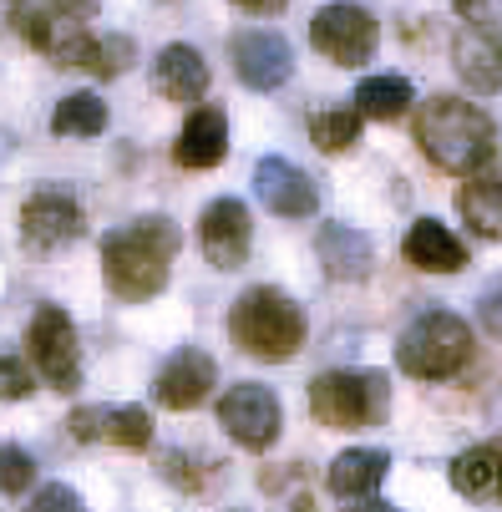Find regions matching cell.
I'll return each instance as SVG.
<instances>
[{"label":"cell","instance_id":"1","mask_svg":"<svg viewBox=\"0 0 502 512\" xmlns=\"http://www.w3.org/2000/svg\"><path fill=\"white\" fill-rule=\"evenodd\" d=\"M183 249V234L173 218L153 213V218H132V224L112 229L102 239V274H107V289L127 305H142L168 289V274H173V259Z\"/></svg>","mask_w":502,"mask_h":512},{"label":"cell","instance_id":"2","mask_svg":"<svg viewBox=\"0 0 502 512\" xmlns=\"http://www.w3.org/2000/svg\"><path fill=\"white\" fill-rule=\"evenodd\" d=\"M416 142L442 173L472 178L497 153V127H492V117L477 102L432 97V102H421V112H416Z\"/></svg>","mask_w":502,"mask_h":512},{"label":"cell","instance_id":"3","mask_svg":"<svg viewBox=\"0 0 502 512\" xmlns=\"http://www.w3.org/2000/svg\"><path fill=\"white\" fill-rule=\"evenodd\" d=\"M16 36H26V46H36L41 56H51L56 66H82L92 77H122L127 61L137 56L127 36H92L82 21H66L61 11H36L26 0H11L6 6Z\"/></svg>","mask_w":502,"mask_h":512},{"label":"cell","instance_id":"4","mask_svg":"<svg viewBox=\"0 0 502 512\" xmlns=\"http://www.w3.org/2000/svg\"><path fill=\"white\" fill-rule=\"evenodd\" d=\"M229 335L254 360H295V350L305 345V315L284 289L254 284L229 310Z\"/></svg>","mask_w":502,"mask_h":512},{"label":"cell","instance_id":"5","mask_svg":"<svg viewBox=\"0 0 502 512\" xmlns=\"http://www.w3.org/2000/svg\"><path fill=\"white\" fill-rule=\"evenodd\" d=\"M305 406L325 431H371L391 416V381L386 371H325L310 381Z\"/></svg>","mask_w":502,"mask_h":512},{"label":"cell","instance_id":"6","mask_svg":"<svg viewBox=\"0 0 502 512\" xmlns=\"http://www.w3.org/2000/svg\"><path fill=\"white\" fill-rule=\"evenodd\" d=\"M472 360V325L457 320L452 310H421L401 340H396V365L411 381H452Z\"/></svg>","mask_w":502,"mask_h":512},{"label":"cell","instance_id":"7","mask_svg":"<svg viewBox=\"0 0 502 512\" xmlns=\"http://www.w3.org/2000/svg\"><path fill=\"white\" fill-rule=\"evenodd\" d=\"M26 350L36 360V371L46 376V386L56 391H77L82 386V345H77V325L61 305H41L26 325Z\"/></svg>","mask_w":502,"mask_h":512},{"label":"cell","instance_id":"8","mask_svg":"<svg viewBox=\"0 0 502 512\" xmlns=\"http://www.w3.org/2000/svg\"><path fill=\"white\" fill-rule=\"evenodd\" d=\"M376 41H381L376 16L366 6H350V0H330L310 21V46L335 66H366L376 56Z\"/></svg>","mask_w":502,"mask_h":512},{"label":"cell","instance_id":"9","mask_svg":"<svg viewBox=\"0 0 502 512\" xmlns=\"http://www.w3.org/2000/svg\"><path fill=\"white\" fill-rule=\"evenodd\" d=\"M219 426L234 436L244 452H269L279 442V426H284V406L269 386L259 381H239L219 396Z\"/></svg>","mask_w":502,"mask_h":512},{"label":"cell","instance_id":"10","mask_svg":"<svg viewBox=\"0 0 502 512\" xmlns=\"http://www.w3.org/2000/svg\"><path fill=\"white\" fill-rule=\"evenodd\" d=\"M229 61H234L239 82H244L249 92H274V87H284V82L295 77V51H290V41H284L279 31H269V26L239 31V36L229 41Z\"/></svg>","mask_w":502,"mask_h":512},{"label":"cell","instance_id":"11","mask_svg":"<svg viewBox=\"0 0 502 512\" xmlns=\"http://www.w3.org/2000/svg\"><path fill=\"white\" fill-rule=\"evenodd\" d=\"M249 244H254V224H249V208L239 198H213L198 213V249L213 269H224V274L244 269Z\"/></svg>","mask_w":502,"mask_h":512},{"label":"cell","instance_id":"12","mask_svg":"<svg viewBox=\"0 0 502 512\" xmlns=\"http://www.w3.org/2000/svg\"><path fill=\"white\" fill-rule=\"evenodd\" d=\"M66 431L77 442L97 447H122V452H148L153 447V416L142 406H77L66 416Z\"/></svg>","mask_w":502,"mask_h":512},{"label":"cell","instance_id":"13","mask_svg":"<svg viewBox=\"0 0 502 512\" xmlns=\"http://www.w3.org/2000/svg\"><path fill=\"white\" fill-rule=\"evenodd\" d=\"M452 66H457L462 87H472L477 97L502 92V26L492 16L487 21H467L452 36Z\"/></svg>","mask_w":502,"mask_h":512},{"label":"cell","instance_id":"14","mask_svg":"<svg viewBox=\"0 0 502 512\" xmlns=\"http://www.w3.org/2000/svg\"><path fill=\"white\" fill-rule=\"evenodd\" d=\"M82 203L61 193V188H41L21 203V239L31 249H61L71 239H82Z\"/></svg>","mask_w":502,"mask_h":512},{"label":"cell","instance_id":"15","mask_svg":"<svg viewBox=\"0 0 502 512\" xmlns=\"http://www.w3.org/2000/svg\"><path fill=\"white\" fill-rule=\"evenodd\" d=\"M213 386H219V365H213V355L183 345V350H173L163 360L153 396H158L163 411H193V406H203L213 396Z\"/></svg>","mask_w":502,"mask_h":512},{"label":"cell","instance_id":"16","mask_svg":"<svg viewBox=\"0 0 502 512\" xmlns=\"http://www.w3.org/2000/svg\"><path fill=\"white\" fill-rule=\"evenodd\" d=\"M254 193L269 213L279 218H310L320 208V188L305 168H295L290 158H259L254 163Z\"/></svg>","mask_w":502,"mask_h":512},{"label":"cell","instance_id":"17","mask_svg":"<svg viewBox=\"0 0 502 512\" xmlns=\"http://www.w3.org/2000/svg\"><path fill=\"white\" fill-rule=\"evenodd\" d=\"M224 153H229V117L219 107H193L183 132H178V142H173L178 168H193V173L219 168Z\"/></svg>","mask_w":502,"mask_h":512},{"label":"cell","instance_id":"18","mask_svg":"<svg viewBox=\"0 0 502 512\" xmlns=\"http://www.w3.org/2000/svg\"><path fill=\"white\" fill-rule=\"evenodd\" d=\"M315 254H320V264H325V274L335 284H361L371 274V264H376L371 239L361 229H350V224H325L315 234Z\"/></svg>","mask_w":502,"mask_h":512},{"label":"cell","instance_id":"19","mask_svg":"<svg viewBox=\"0 0 502 512\" xmlns=\"http://www.w3.org/2000/svg\"><path fill=\"white\" fill-rule=\"evenodd\" d=\"M401 254H406V264L421 269V274H457V269L467 264L462 239H457L447 224H437V218H416V224L406 229Z\"/></svg>","mask_w":502,"mask_h":512},{"label":"cell","instance_id":"20","mask_svg":"<svg viewBox=\"0 0 502 512\" xmlns=\"http://www.w3.org/2000/svg\"><path fill=\"white\" fill-rule=\"evenodd\" d=\"M153 87L168 97V102H203V92H208V61L188 46V41H173V46H163L158 51V61H153Z\"/></svg>","mask_w":502,"mask_h":512},{"label":"cell","instance_id":"21","mask_svg":"<svg viewBox=\"0 0 502 512\" xmlns=\"http://www.w3.org/2000/svg\"><path fill=\"white\" fill-rule=\"evenodd\" d=\"M452 487L472 502H502V436H492V442H477L467 452L452 457L447 467Z\"/></svg>","mask_w":502,"mask_h":512},{"label":"cell","instance_id":"22","mask_svg":"<svg viewBox=\"0 0 502 512\" xmlns=\"http://www.w3.org/2000/svg\"><path fill=\"white\" fill-rule=\"evenodd\" d=\"M386 472H391V452H381V447H350V452H340L330 462L325 487L335 497H345V502H361V497H371L386 482Z\"/></svg>","mask_w":502,"mask_h":512},{"label":"cell","instance_id":"23","mask_svg":"<svg viewBox=\"0 0 502 512\" xmlns=\"http://www.w3.org/2000/svg\"><path fill=\"white\" fill-rule=\"evenodd\" d=\"M457 213H462V224L477 234V239H492L502 244V178H467L457 188Z\"/></svg>","mask_w":502,"mask_h":512},{"label":"cell","instance_id":"24","mask_svg":"<svg viewBox=\"0 0 502 512\" xmlns=\"http://www.w3.org/2000/svg\"><path fill=\"white\" fill-rule=\"evenodd\" d=\"M411 102H416V92H411L406 77H366L355 87V107L371 122H396V117L411 112Z\"/></svg>","mask_w":502,"mask_h":512},{"label":"cell","instance_id":"25","mask_svg":"<svg viewBox=\"0 0 502 512\" xmlns=\"http://www.w3.org/2000/svg\"><path fill=\"white\" fill-rule=\"evenodd\" d=\"M51 132L56 137H97V132H107V102L97 92L61 97L56 112H51Z\"/></svg>","mask_w":502,"mask_h":512},{"label":"cell","instance_id":"26","mask_svg":"<svg viewBox=\"0 0 502 512\" xmlns=\"http://www.w3.org/2000/svg\"><path fill=\"white\" fill-rule=\"evenodd\" d=\"M361 107H330V112H315L310 117V142L320 153H345L361 142Z\"/></svg>","mask_w":502,"mask_h":512},{"label":"cell","instance_id":"27","mask_svg":"<svg viewBox=\"0 0 502 512\" xmlns=\"http://www.w3.org/2000/svg\"><path fill=\"white\" fill-rule=\"evenodd\" d=\"M0 467H6V472H0V487H6V497H26V487L36 482V457L11 442L6 452H0Z\"/></svg>","mask_w":502,"mask_h":512},{"label":"cell","instance_id":"28","mask_svg":"<svg viewBox=\"0 0 502 512\" xmlns=\"http://www.w3.org/2000/svg\"><path fill=\"white\" fill-rule=\"evenodd\" d=\"M26 512H87L82 492L77 487H66V482H46L36 487V497L26 502Z\"/></svg>","mask_w":502,"mask_h":512},{"label":"cell","instance_id":"29","mask_svg":"<svg viewBox=\"0 0 502 512\" xmlns=\"http://www.w3.org/2000/svg\"><path fill=\"white\" fill-rule=\"evenodd\" d=\"M0 381H6V386H0V391H6V401H26L36 386H31V371H26V360L11 350L6 355V365H0Z\"/></svg>","mask_w":502,"mask_h":512},{"label":"cell","instance_id":"30","mask_svg":"<svg viewBox=\"0 0 502 512\" xmlns=\"http://www.w3.org/2000/svg\"><path fill=\"white\" fill-rule=\"evenodd\" d=\"M482 325L502 340V289H492V295L482 300Z\"/></svg>","mask_w":502,"mask_h":512},{"label":"cell","instance_id":"31","mask_svg":"<svg viewBox=\"0 0 502 512\" xmlns=\"http://www.w3.org/2000/svg\"><path fill=\"white\" fill-rule=\"evenodd\" d=\"M51 11H61V16H97V6L102 0H46Z\"/></svg>","mask_w":502,"mask_h":512},{"label":"cell","instance_id":"32","mask_svg":"<svg viewBox=\"0 0 502 512\" xmlns=\"http://www.w3.org/2000/svg\"><path fill=\"white\" fill-rule=\"evenodd\" d=\"M239 11H249V16H274V11H284L290 0H234Z\"/></svg>","mask_w":502,"mask_h":512},{"label":"cell","instance_id":"33","mask_svg":"<svg viewBox=\"0 0 502 512\" xmlns=\"http://www.w3.org/2000/svg\"><path fill=\"white\" fill-rule=\"evenodd\" d=\"M457 11H462V21H487L492 0H457Z\"/></svg>","mask_w":502,"mask_h":512},{"label":"cell","instance_id":"34","mask_svg":"<svg viewBox=\"0 0 502 512\" xmlns=\"http://www.w3.org/2000/svg\"><path fill=\"white\" fill-rule=\"evenodd\" d=\"M340 512H401V507H391V502H376V497H361V502H350V507H340Z\"/></svg>","mask_w":502,"mask_h":512}]
</instances>
